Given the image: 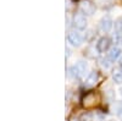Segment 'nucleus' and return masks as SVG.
<instances>
[{"instance_id":"4468645a","label":"nucleus","mask_w":122,"mask_h":121,"mask_svg":"<svg viewBox=\"0 0 122 121\" xmlns=\"http://www.w3.org/2000/svg\"><path fill=\"white\" fill-rule=\"evenodd\" d=\"M101 65H103L105 68H109L110 65H111V63H110V60L106 58V59H103V60H101Z\"/></svg>"},{"instance_id":"f03ea898","label":"nucleus","mask_w":122,"mask_h":121,"mask_svg":"<svg viewBox=\"0 0 122 121\" xmlns=\"http://www.w3.org/2000/svg\"><path fill=\"white\" fill-rule=\"evenodd\" d=\"M83 39H84L83 36L79 32H76V31H72L67 34V42L72 47H79L83 43Z\"/></svg>"},{"instance_id":"9d476101","label":"nucleus","mask_w":122,"mask_h":121,"mask_svg":"<svg viewBox=\"0 0 122 121\" xmlns=\"http://www.w3.org/2000/svg\"><path fill=\"white\" fill-rule=\"evenodd\" d=\"M112 79L114 82L117 83V84H121L122 83V68H115L112 71Z\"/></svg>"},{"instance_id":"2eb2a0df","label":"nucleus","mask_w":122,"mask_h":121,"mask_svg":"<svg viewBox=\"0 0 122 121\" xmlns=\"http://www.w3.org/2000/svg\"><path fill=\"white\" fill-rule=\"evenodd\" d=\"M120 65L122 66V56H121V59H120Z\"/></svg>"},{"instance_id":"6e6552de","label":"nucleus","mask_w":122,"mask_h":121,"mask_svg":"<svg viewBox=\"0 0 122 121\" xmlns=\"http://www.w3.org/2000/svg\"><path fill=\"white\" fill-rule=\"evenodd\" d=\"M121 55V49L118 47H114L110 49V52L107 53V59L110 60V61H115V60H117Z\"/></svg>"},{"instance_id":"f257e3e1","label":"nucleus","mask_w":122,"mask_h":121,"mask_svg":"<svg viewBox=\"0 0 122 121\" xmlns=\"http://www.w3.org/2000/svg\"><path fill=\"white\" fill-rule=\"evenodd\" d=\"M88 70V64L83 60H79L75 65L68 67V76L72 78H81Z\"/></svg>"},{"instance_id":"7ed1b4c3","label":"nucleus","mask_w":122,"mask_h":121,"mask_svg":"<svg viewBox=\"0 0 122 121\" xmlns=\"http://www.w3.org/2000/svg\"><path fill=\"white\" fill-rule=\"evenodd\" d=\"M99 102H100V97H99V94L95 93V92L87 93V94L83 97V105H84V106H94V105H97Z\"/></svg>"},{"instance_id":"ddd939ff","label":"nucleus","mask_w":122,"mask_h":121,"mask_svg":"<svg viewBox=\"0 0 122 121\" xmlns=\"http://www.w3.org/2000/svg\"><path fill=\"white\" fill-rule=\"evenodd\" d=\"M115 111H116L117 116L122 120V102H118V103L116 104V106H115Z\"/></svg>"},{"instance_id":"423d86ee","label":"nucleus","mask_w":122,"mask_h":121,"mask_svg":"<svg viewBox=\"0 0 122 121\" xmlns=\"http://www.w3.org/2000/svg\"><path fill=\"white\" fill-rule=\"evenodd\" d=\"M110 45H111V40L107 38V37H103V38H100L99 40H98V43H97V50L99 53H106L107 50H109V48H110Z\"/></svg>"},{"instance_id":"0eeeda50","label":"nucleus","mask_w":122,"mask_h":121,"mask_svg":"<svg viewBox=\"0 0 122 121\" xmlns=\"http://www.w3.org/2000/svg\"><path fill=\"white\" fill-rule=\"evenodd\" d=\"M98 81H99V74L97 71H92L88 74V76L84 79V86L86 87H93L97 84Z\"/></svg>"},{"instance_id":"39448f33","label":"nucleus","mask_w":122,"mask_h":121,"mask_svg":"<svg viewBox=\"0 0 122 121\" xmlns=\"http://www.w3.org/2000/svg\"><path fill=\"white\" fill-rule=\"evenodd\" d=\"M114 26V22H112V20H111L109 16H105L100 20V23H99V28H100V31L103 32V33H107L111 31V28H112Z\"/></svg>"},{"instance_id":"f3484780","label":"nucleus","mask_w":122,"mask_h":121,"mask_svg":"<svg viewBox=\"0 0 122 121\" xmlns=\"http://www.w3.org/2000/svg\"><path fill=\"white\" fill-rule=\"evenodd\" d=\"M111 121H114V120H111Z\"/></svg>"},{"instance_id":"20e7f679","label":"nucleus","mask_w":122,"mask_h":121,"mask_svg":"<svg viewBox=\"0 0 122 121\" xmlns=\"http://www.w3.org/2000/svg\"><path fill=\"white\" fill-rule=\"evenodd\" d=\"M73 26L78 29V31H82L87 27V17L86 15L81 11V12H77L73 17Z\"/></svg>"},{"instance_id":"dca6fc26","label":"nucleus","mask_w":122,"mask_h":121,"mask_svg":"<svg viewBox=\"0 0 122 121\" xmlns=\"http://www.w3.org/2000/svg\"><path fill=\"white\" fill-rule=\"evenodd\" d=\"M121 94H122V89H121Z\"/></svg>"},{"instance_id":"9b49d317","label":"nucleus","mask_w":122,"mask_h":121,"mask_svg":"<svg viewBox=\"0 0 122 121\" xmlns=\"http://www.w3.org/2000/svg\"><path fill=\"white\" fill-rule=\"evenodd\" d=\"M95 11V7L93 4H90V3H84L82 5V12L84 15H93V12Z\"/></svg>"},{"instance_id":"f8f14e48","label":"nucleus","mask_w":122,"mask_h":121,"mask_svg":"<svg viewBox=\"0 0 122 121\" xmlns=\"http://www.w3.org/2000/svg\"><path fill=\"white\" fill-rule=\"evenodd\" d=\"M78 121H94V114L86 111L78 116Z\"/></svg>"},{"instance_id":"1a4fd4ad","label":"nucleus","mask_w":122,"mask_h":121,"mask_svg":"<svg viewBox=\"0 0 122 121\" xmlns=\"http://www.w3.org/2000/svg\"><path fill=\"white\" fill-rule=\"evenodd\" d=\"M115 36L117 39L122 38V17L117 18L115 21Z\"/></svg>"}]
</instances>
